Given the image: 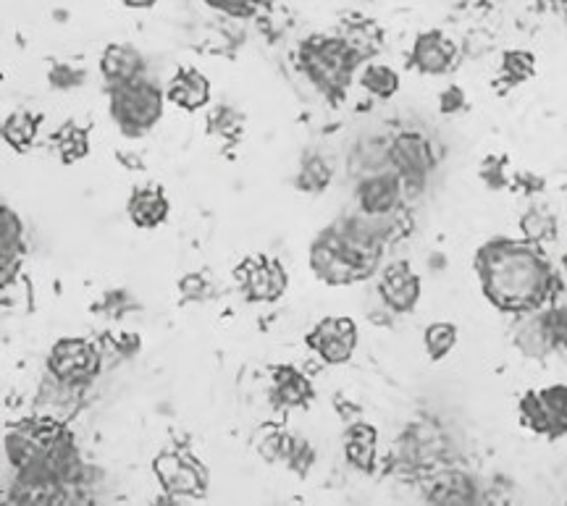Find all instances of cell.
Returning <instances> with one entry per match:
<instances>
[{
  "mask_svg": "<svg viewBox=\"0 0 567 506\" xmlns=\"http://www.w3.org/2000/svg\"><path fill=\"white\" fill-rule=\"evenodd\" d=\"M476 268L486 297L499 310L517 316L547 302L555 281L551 262L534 241H488L481 247Z\"/></svg>",
  "mask_w": 567,
  "mask_h": 506,
  "instance_id": "obj_1",
  "label": "cell"
},
{
  "mask_svg": "<svg viewBox=\"0 0 567 506\" xmlns=\"http://www.w3.org/2000/svg\"><path fill=\"white\" fill-rule=\"evenodd\" d=\"M381 260V237L363 224L326 229L310 249V266L326 283H354L371 276Z\"/></svg>",
  "mask_w": 567,
  "mask_h": 506,
  "instance_id": "obj_2",
  "label": "cell"
},
{
  "mask_svg": "<svg viewBox=\"0 0 567 506\" xmlns=\"http://www.w3.org/2000/svg\"><path fill=\"white\" fill-rule=\"evenodd\" d=\"M300 61L305 74L310 76V82L318 84L326 95H339L347 84H350L354 69L363 61L358 53L350 48L342 34L339 38H329V34H318V38H308L300 48Z\"/></svg>",
  "mask_w": 567,
  "mask_h": 506,
  "instance_id": "obj_3",
  "label": "cell"
},
{
  "mask_svg": "<svg viewBox=\"0 0 567 506\" xmlns=\"http://www.w3.org/2000/svg\"><path fill=\"white\" fill-rule=\"evenodd\" d=\"M111 113L124 134L140 137L158 124L163 113L161 92L145 76L130 84H118V87H111Z\"/></svg>",
  "mask_w": 567,
  "mask_h": 506,
  "instance_id": "obj_4",
  "label": "cell"
},
{
  "mask_svg": "<svg viewBox=\"0 0 567 506\" xmlns=\"http://www.w3.org/2000/svg\"><path fill=\"white\" fill-rule=\"evenodd\" d=\"M48 370L59 383H69V386L84 383L101 370V352L84 339H61L51 349Z\"/></svg>",
  "mask_w": 567,
  "mask_h": 506,
  "instance_id": "obj_5",
  "label": "cell"
},
{
  "mask_svg": "<svg viewBox=\"0 0 567 506\" xmlns=\"http://www.w3.org/2000/svg\"><path fill=\"white\" fill-rule=\"evenodd\" d=\"M523 423L534 427L536 433L557 438L567 433V389L551 386L538 391V394H526L520 402Z\"/></svg>",
  "mask_w": 567,
  "mask_h": 506,
  "instance_id": "obj_6",
  "label": "cell"
},
{
  "mask_svg": "<svg viewBox=\"0 0 567 506\" xmlns=\"http://www.w3.org/2000/svg\"><path fill=\"white\" fill-rule=\"evenodd\" d=\"M308 344L313 352L329 365H342L352 358L358 347V328L350 318H323L313 331H310Z\"/></svg>",
  "mask_w": 567,
  "mask_h": 506,
  "instance_id": "obj_7",
  "label": "cell"
},
{
  "mask_svg": "<svg viewBox=\"0 0 567 506\" xmlns=\"http://www.w3.org/2000/svg\"><path fill=\"white\" fill-rule=\"evenodd\" d=\"M155 475L161 477L163 490L176 498L184 496H203L205 494V469L195 459L184 457V454L166 452L155 459Z\"/></svg>",
  "mask_w": 567,
  "mask_h": 506,
  "instance_id": "obj_8",
  "label": "cell"
},
{
  "mask_svg": "<svg viewBox=\"0 0 567 506\" xmlns=\"http://www.w3.org/2000/svg\"><path fill=\"white\" fill-rule=\"evenodd\" d=\"M239 281H243L247 297L255 302H271L287 289V273H284L281 262L264 258V255L250 258L239 268Z\"/></svg>",
  "mask_w": 567,
  "mask_h": 506,
  "instance_id": "obj_9",
  "label": "cell"
},
{
  "mask_svg": "<svg viewBox=\"0 0 567 506\" xmlns=\"http://www.w3.org/2000/svg\"><path fill=\"white\" fill-rule=\"evenodd\" d=\"M379 291L394 312H410L421 299V278L410 268V262H392L381 270Z\"/></svg>",
  "mask_w": 567,
  "mask_h": 506,
  "instance_id": "obj_10",
  "label": "cell"
},
{
  "mask_svg": "<svg viewBox=\"0 0 567 506\" xmlns=\"http://www.w3.org/2000/svg\"><path fill=\"white\" fill-rule=\"evenodd\" d=\"M457 59V48L442 32H425L413 45V63L423 74H444Z\"/></svg>",
  "mask_w": 567,
  "mask_h": 506,
  "instance_id": "obj_11",
  "label": "cell"
},
{
  "mask_svg": "<svg viewBox=\"0 0 567 506\" xmlns=\"http://www.w3.org/2000/svg\"><path fill=\"white\" fill-rule=\"evenodd\" d=\"M402 199V184L396 176H373L358 187V203L365 216H389Z\"/></svg>",
  "mask_w": 567,
  "mask_h": 506,
  "instance_id": "obj_12",
  "label": "cell"
},
{
  "mask_svg": "<svg viewBox=\"0 0 567 506\" xmlns=\"http://www.w3.org/2000/svg\"><path fill=\"white\" fill-rule=\"evenodd\" d=\"M392 163L405 182H421L431 168V149L417 134H402L392 147Z\"/></svg>",
  "mask_w": 567,
  "mask_h": 506,
  "instance_id": "obj_13",
  "label": "cell"
},
{
  "mask_svg": "<svg viewBox=\"0 0 567 506\" xmlns=\"http://www.w3.org/2000/svg\"><path fill=\"white\" fill-rule=\"evenodd\" d=\"M101 71H103L105 82H109V87H118V84H130L134 80H142L145 63H142L140 53L134 48L109 45L103 50Z\"/></svg>",
  "mask_w": 567,
  "mask_h": 506,
  "instance_id": "obj_14",
  "label": "cell"
},
{
  "mask_svg": "<svg viewBox=\"0 0 567 506\" xmlns=\"http://www.w3.org/2000/svg\"><path fill=\"white\" fill-rule=\"evenodd\" d=\"M168 100L174 105H179L184 111H197L203 105H208L210 100V84L200 71L195 69H179L174 74L172 84H168Z\"/></svg>",
  "mask_w": 567,
  "mask_h": 506,
  "instance_id": "obj_15",
  "label": "cell"
},
{
  "mask_svg": "<svg viewBox=\"0 0 567 506\" xmlns=\"http://www.w3.org/2000/svg\"><path fill=\"white\" fill-rule=\"evenodd\" d=\"M126 210H130L134 226H140V229H155V226H161L168 218V210L172 208H168V199L161 187H140L132 192Z\"/></svg>",
  "mask_w": 567,
  "mask_h": 506,
  "instance_id": "obj_16",
  "label": "cell"
},
{
  "mask_svg": "<svg viewBox=\"0 0 567 506\" xmlns=\"http://www.w3.org/2000/svg\"><path fill=\"white\" fill-rule=\"evenodd\" d=\"M513 337L515 344L520 347L528 358H544V354H549L551 349H555L549 341L547 328H544L542 312H523L520 320L515 323Z\"/></svg>",
  "mask_w": 567,
  "mask_h": 506,
  "instance_id": "obj_17",
  "label": "cell"
},
{
  "mask_svg": "<svg viewBox=\"0 0 567 506\" xmlns=\"http://www.w3.org/2000/svg\"><path fill=\"white\" fill-rule=\"evenodd\" d=\"M274 375H276L274 396L281 407H300V404H305L310 396H313V389H310L308 378H302L297 370L279 368Z\"/></svg>",
  "mask_w": 567,
  "mask_h": 506,
  "instance_id": "obj_18",
  "label": "cell"
},
{
  "mask_svg": "<svg viewBox=\"0 0 567 506\" xmlns=\"http://www.w3.org/2000/svg\"><path fill=\"white\" fill-rule=\"evenodd\" d=\"M342 38L350 42V48L360 55V59H371L375 50L384 45V32H381L379 24L371 19L350 21Z\"/></svg>",
  "mask_w": 567,
  "mask_h": 506,
  "instance_id": "obj_19",
  "label": "cell"
},
{
  "mask_svg": "<svg viewBox=\"0 0 567 506\" xmlns=\"http://www.w3.org/2000/svg\"><path fill=\"white\" fill-rule=\"evenodd\" d=\"M347 459L360 469H373L375 431L371 425L358 423L350 433H347Z\"/></svg>",
  "mask_w": 567,
  "mask_h": 506,
  "instance_id": "obj_20",
  "label": "cell"
},
{
  "mask_svg": "<svg viewBox=\"0 0 567 506\" xmlns=\"http://www.w3.org/2000/svg\"><path fill=\"white\" fill-rule=\"evenodd\" d=\"M53 145L59 149L63 163H76L90 153V132L80 124H63L55 132Z\"/></svg>",
  "mask_w": 567,
  "mask_h": 506,
  "instance_id": "obj_21",
  "label": "cell"
},
{
  "mask_svg": "<svg viewBox=\"0 0 567 506\" xmlns=\"http://www.w3.org/2000/svg\"><path fill=\"white\" fill-rule=\"evenodd\" d=\"M0 249H3V268L11 270L17 266L19 255L24 252V231H21V220L11 208H3V216H0Z\"/></svg>",
  "mask_w": 567,
  "mask_h": 506,
  "instance_id": "obj_22",
  "label": "cell"
},
{
  "mask_svg": "<svg viewBox=\"0 0 567 506\" xmlns=\"http://www.w3.org/2000/svg\"><path fill=\"white\" fill-rule=\"evenodd\" d=\"M38 126H40V116H32V113L19 111L11 113L3 124V140L9 142L13 149H27L38 137Z\"/></svg>",
  "mask_w": 567,
  "mask_h": 506,
  "instance_id": "obj_23",
  "label": "cell"
},
{
  "mask_svg": "<svg viewBox=\"0 0 567 506\" xmlns=\"http://www.w3.org/2000/svg\"><path fill=\"white\" fill-rule=\"evenodd\" d=\"M360 84L375 97H392L400 90V76L389 66H384V63H371L360 74Z\"/></svg>",
  "mask_w": 567,
  "mask_h": 506,
  "instance_id": "obj_24",
  "label": "cell"
},
{
  "mask_svg": "<svg viewBox=\"0 0 567 506\" xmlns=\"http://www.w3.org/2000/svg\"><path fill=\"white\" fill-rule=\"evenodd\" d=\"M457 341V328L452 323H434L425 328V352L431 360H442Z\"/></svg>",
  "mask_w": 567,
  "mask_h": 506,
  "instance_id": "obj_25",
  "label": "cell"
},
{
  "mask_svg": "<svg viewBox=\"0 0 567 506\" xmlns=\"http://www.w3.org/2000/svg\"><path fill=\"white\" fill-rule=\"evenodd\" d=\"M520 229L526 234L528 241L542 245V241H549L557 237V220L555 216H549V213L544 210H530L528 216H523Z\"/></svg>",
  "mask_w": 567,
  "mask_h": 506,
  "instance_id": "obj_26",
  "label": "cell"
},
{
  "mask_svg": "<svg viewBox=\"0 0 567 506\" xmlns=\"http://www.w3.org/2000/svg\"><path fill=\"white\" fill-rule=\"evenodd\" d=\"M329 182H331V168L326 166L323 158H308L302 163L300 176H297V184H300L302 192H323V187Z\"/></svg>",
  "mask_w": 567,
  "mask_h": 506,
  "instance_id": "obj_27",
  "label": "cell"
},
{
  "mask_svg": "<svg viewBox=\"0 0 567 506\" xmlns=\"http://www.w3.org/2000/svg\"><path fill=\"white\" fill-rule=\"evenodd\" d=\"M431 502H444V504H463L473 502V488L465 477H457V483H436V490L431 494Z\"/></svg>",
  "mask_w": 567,
  "mask_h": 506,
  "instance_id": "obj_28",
  "label": "cell"
},
{
  "mask_svg": "<svg viewBox=\"0 0 567 506\" xmlns=\"http://www.w3.org/2000/svg\"><path fill=\"white\" fill-rule=\"evenodd\" d=\"M505 74L509 82H526L534 74V55L526 50H513L505 55Z\"/></svg>",
  "mask_w": 567,
  "mask_h": 506,
  "instance_id": "obj_29",
  "label": "cell"
},
{
  "mask_svg": "<svg viewBox=\"0 0 567 506\" xmlns=\"http://www.w3.org/2000/svg\"><path fill=\"white\" fill-rule=\"evenodd\" d=\"M544 318V328H547L549 341L555 349H567V310L555 308L542 312Z\"/></svg>",
  "mask_w": 567,
  "mask_h": 506,
  "instance_id": "obj_30",
  "label": "cell"
},
{
  "mask_svg": "<svg viewBox=\"0 0 567 506\" xmlns=\"http://www.w3.org/2000/svg\"><path fill=\"white\" fill-rule=\"evenodd\" d=\"M210 9L229 13V17H252L258 11L260 0H205Z\"/></svg>",
  "mask_w": 567,
  "mask_h": 506,
  "instance_id": "obj_31",
  "label": "cell"
},
{
  "mask_svg": "<svg viewBox=\"0 0 567 506\" xmlns=\"http://www.w3.org/2000/svg\"><path fill=\"white\" fill-rule=\"evenodd\" d=\"M82 80L80 71H71V66H55L51 71V82L55 84V87H76Z\"/></svg>",
  "mask_w": 567,
  "mask_h": 506,
  "instance_id": "obj_32",
  "label": "cell"
},
{
  "mask_svg": "<svg viewBox=\"0 0 567 506\" xmlns=\"http://www.w3.org/2000/svg\"><path fill=\"white\" fill-rule=\"evenodd\" d=\"M465 105V95L460 92L457 87H450L442 95V111L444 113H452V111H460Z\"/></svg>",
  "mask_w": 567,
  "mask_h": 506,
  "instance_id": "obj_33",
  "label": "cell"
},
{
  "mask_svg": "<svg viewBox=\"0 0 567 506\" xmlns=\"http://www.w3.org/2000/svg\"><path fill=\"white\" fill-rule=\"evenodd\" d=\"M124 6H130V9H151L155 6V0H122Z\"/></svg>",
  "mask_w": 567,
  "mask_h": 506,
  "instance_id": "obj_34",
  "label": "cell"
},
{
  "mask_svg": "<svg viewBox=\"0 0 567 506\" xmlns=\"http://www.w3.org/2000/svg\"><path fill=\"white\" fill-rule=\"evenodd\" d=\"M565 266H567V258H565Z\"/></svg>",
  "mask_w": 567,
  "mask_h": 506,
  "instance_id": "obj_35",
  "label": "cell"
}]
</instances>
